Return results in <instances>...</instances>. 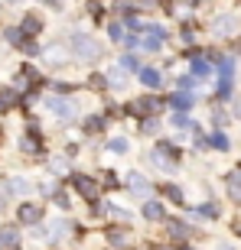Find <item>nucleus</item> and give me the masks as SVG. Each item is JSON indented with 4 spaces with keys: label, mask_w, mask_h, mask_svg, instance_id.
<instances>
[{
    "label": "nucleus",
    "mask_w": 241,
    "mask_h": 250,
    "mask_svg": "<svg viewBox=\"0 0 241 250\" xmlns=\"http://www.w3.org/2000/svg\"><path fill=\"white\" fill-rule=\"evenodd\" d=\"M160 228H163V234H167L169 244H193V237L199 234V231H195V224L186 221V218H167Z\"/></svg>",
    "instance_id": "7"
},
{
    "label": "nucleus",
    "mask_w": 241,
    "mask_h": 250,
    "mask_svg": "<svg viewBox=\"0 0 241 250\" xmlns=\"http://www.w3.org/2000/svg\"><path fill=\"white\" fill-rule=\"evenodd\" d=\"M167 104L173 107V114H189L195 107V94L193 91H173L167 98Z\"/></svg>",
    "instance_id": "16"
},
{
    "label": "nucleus",
    "mask_w": 241,
    "mask_h": 250,
    "mask_svg": "<svg viewBox=\"0 0 241 250\" xmlns=\"http://www.w3.org/2000/svg\"><path fill=\"white\" fill-rule=\"evenodd\" d=\"M225 192H228V198L232 202H241V163L225 176Z\"/></svg>",
    "instance_id": "22"
},
{
    "label": "nucleus",
    "mask_w": 241,
    "mask_h": 250,
    "mask_svg": "<svg viewBox=\"0 0 241 250\" xmlns=\"http://www.w3.org/2000/svg\"><path fill=\"white\" fill-rule=\"evenodd\" d=\"M85 84H88L92 91H108V84H104V75H101V72H92Z\"/></svg>",
    "instance_id": "34"
},
{
    "label": "nucleus",
    "mask_w": 241,
    "mask_h": 250,
    "mask_svg": "<svg viewBox=\"0 0 241 250\" xmlns=\"http://www.w3.org/2000/svg\"><path fill=\"white\" fill-rule=\"evenodd\" d=\"M39 56H43V62H46L49 68H62V65H69V56H72V52L59 42V46H46Z\"/></svg>",
    "instance_id": "15"
},
{
    "label": "nucleus",
    "mask_w": 241,
    "mask_h": 250,
    "mask_svg": "<svg viewBox=\"0 0 241 250\" xmlns=\"http://www.w3.org/2000/svg\"><path fill=\"white\" fill-rule=\"evenodd\" d=\"M101 75H104V84H108V91H124V88H127V82H130V75H124L118 65H108Z\"/></svg>",
    "instance_id": "17"
},
{
    "label": "nucleus",
    "mask_w": 241,
    "mask_h": 250,
    "mask_svg": "<svg viewBox=\"0 0 241 250\" xmlns=\"http://www.w3.org/2000/svg\"><path fill=\"white\" fill-rule=\"evenodd\" d=\"M212 33L215 36H235V33H238V20H235L232 13H225V17H218L212 23Z\"/></svg>",
    "instance_id": "23"
},
{
    "label": "nucleus",
    "mask_w": 241,
    "mask_h": 250,
    "mask_svg": "<svg viewBox=\"0 0 241 250\" xmlns=\"http://www.w3.org/2000/svg\"><path fill=\"white\" fill-rule=\"evenodd\" d=\"M13 250H23V247H13Z\"/></svg>",
    "instance_id": "46"
},
{
    "label": "nucleus",
    "mask_w": 241,
    "mask_h": 250,
    "mask_svg": "<svg viewBox=\"0 0 241 250\" xmlns=\"http://www.w3.org/2000/svg\"><path fill=\"white\" fill-rule=\"evenodd\" d=\"M144 250H173V244H160V241H144Z\"/></svg>",
    "instance_id": "41"
},
{
    "label": "nucleus",
    "mask_w": 241,
    "mask_h": 250,
    "mask_svg": "<svg viewBox=\"0 0 241 250\" xmlns=\"http://www.w3.org/2000/svg\"><path fill=\"white\" fill-rule=\"evenodd\" d=\"M20 52H26V56L33 59V56H39V52H43V49L36 46V39H26V42H23V49H20Z\"/></svg>",
    "instance_id": "40"
},
{
    "label": "nucleus",
    "mask_w": 241,
    "mask_h": 250,
    "mask_svg": "<svg viewBox=\"0 0 241 250\" xmlns=\"http://www.w3.org/2000/svg\"><path fill=\"white\" fill-rule=\"evenodd\" d=\"M20 107V94L13 91V88H0V117H7V114H13Z\"/></svg>",
    "instance_id": "21"
},
{
    "label": "nucleus",
    "mask_w": 241,
    "mask_h": 250,
    "mask_svg": "<svg viewBox=\"0 0 241 250\" xmlns=\"http://www.w3.org/2000/svg\"><path fill=\"white\" fill-rule=\"evenodd\" d=\"M65 166H69V163H65V156H56V159H49V172H52V176H65Z\"/></svg>",
    "instance_id": "35"
},
{
    "label": "nucleus",
    "mask_w": 241,
    "mask_h": 250,
    "mask_svg": "<svg viewBox=\"0 0 241 250\" xmlns=\"http://www.w3.org/2000/svg\"><path fill=\"white\" fill-rule=\"evenodd\" d=\"M147 163H153V169H160V172H176L179 163H183V153H179V146L173 140L160 137L153 143V149L147 153Z\"/></svg>",
    "instance_id": "2"
},
{
    "label": "nucleus",
    "mask_w": 241,
    "mask_h": 250,
    "mask_svg": "<svg viewBox=\"0 0 241 250\" xmlns=\"http://www.w3.org/2000/svg\"><path fill=\"white\" fill-rule=\"evenodd\" d=\"M137 82L144 84V88H150V91H157V88H163V72L153 68V65H144L137 72Z\"/></svg>",
    "instance_id": "19"
},
{
    "label": "nucleus",
    "mask_w": 241,
    "mask_h": 250,
    "mask_svg": "<svg viewBox=\"0 0 241 250\" xmlns=\"http://www.w3.org/2000/svg\"><path fill=\"white\" fill-rule=\"evenodd\" d=\"M43 26H46V23H43V17H39V13H26V17L20 20V33H23L26 39L39 36V33H43Z\"/></svg>",
    "instance_id": "20"
},
{
    "label": "nucleus",
    "mask_w": 241,
    "mask_h": 250,
    "mask_svg": "<svg viewBox=\"0 0 241 250\" xmlns=\"http://www.w3.org/2000/svg\"><path fill=\"white\" fill-rule=\"evenodd\" d=\"M140 218H144L147 224H163L169 214H167V205L153 195V198H147V202H140Z\"/></svg>",
    "instance_id": "11"
},
{
    "label": "nucleus",
    "mask_w": 241,
    "mask_h": 250,
    "mask_svg": "<svg viewBox=\"0 0 241 250\" xmlns=\"http://www.w3.org/2000/svg\"><path fill=\"white\" fill-rule=\"evenodd\" d=\"M205 146H209V149H218V153H228V149H232V140H228V133H225V130H215V133H209V137H205Z\"/></svg>",
    "instance_id": "24"
},
{
    "label": "nucleus",
    "mask_w": 241,
    "mask_h": 250,
    "mask_svg": "<svg viewBox=\"0 0 241 250\" xmlns=\"http://www.w3.org/2000/svg\"><path fill=\"white\" fill-rule=\"evenodd\" d=\"M176 91H195V78L193 75H183V78L176 82Z\"/></svg>",
    "instance_id": "39"
},
{
    "label": "nucleus",
    "mask_w": 241,
    "mask_h": 250,
    "mask_svg": "<svg viewBox=\"0 0 241 250\" xmlns=\"http://www.w3.org/2000/svg\"><path fill=\"white\" fill-rule=\"evenodd\" d=\"M118 68H120L124 75H137L140 68H144V62H140V59L134 56V52H124V56L118 59Z\"/></svg>",
    "instance_id": "28"
},
{
    "label": "nucleus",
    "mask_w": 241,
    "mask_h": 250,
    "mask_svg": "<svg viewBox=\"0 0 241 250\" xmlns=\"http://www.w3.org/2000/svg\"><path fill=\"white\" fill-rule=\"evenodd\" d=\"M157 192H160V202H173V205H179V208H186V192H183V186H176V182H163Z\"/></svg>",
    "instance_id": "18"
},
{
    "label": "nucleus",
    "mask_w": 241,
    "mask_h": 250,
    "mask_svg": "<svg viewBox=\"0 0 241 250\" xmlns=\"http://www.w3.org/2000/svg\"><path fill=\"white\" fill-rule=\"evenodd\" d=\"M189 214H195L199 221H218V214H222V211H218V205H215V202H202L199 208H193Z\"/></svg>",
    "instance_id": "26"
},
{
    "label": "nucleus",
    "mask_w": 241,
    "mask_h": 250,
    "mask_svg": "<svg viewBox=\"0 0 241 250\" xmlns=\"http://www.w3.org/2000/svg\"><path fill=\"white\" fill-rule=\"evenodd\" d=\"M101 3H98V0H88V13H92V17H98V20H101Z\"/></svg>",
    "instance_id": "42"
},
{
    "label": "nucleus",
    "mask_w": 241,
    "mask_h": 250,
    "mask_svg": "<svg viewBox=\"0 0 241 250\" xmlns=\"http://www.w3.org/2000/svg\"><path fill=\"white\" fill-rule=\"evenodd\" d=\"M137 133L140 137H157L160 133V117H144V121H137Z\"/></svg>",
    "instance_id": "30"
},
{
    "label": "nucleus",
    "mask_w": 241,
    "mask_h": 250,
    "mask_svg": "<svg viewBox=\"0 0 241 250\" xmlns=\"http://www.w3.org/2000/svg\"><path fill=\"white\" fill-rule=\"evenodd\" d=\"M69 188L88 205L101 198V182H98V176H88V172H72L69 176Z\"/></svg>",
    "instance_id": "6"
},
{
    "label": "nucleus",
    "mask_w": 241,
    "mask_h": 250,
    "mask_svg": "<svg viewBox=\"0 0 241 250\" xmlns=\"http://www.w3.org/2000/svg\"><path fill=\"white\" fill-rule=\"evenodd\" d=\"M179 42H183V46H193V42H195V29L183 26V29H179Z\"/></svg>",
    "instance_id": "38"
},
{
    "label": "nucleus",
    "mask_w": 241,
    "mask_h": 250,
    "mask_svg": "<svg viewBox=\"0 0 241 250\" xmlns=\"http://www.w3.org/2000/svg\"><path fill=\"white\" fill-rule=\"evenodd\" d=\"M29 192H36V182H29L26 176H10V179H3V195H13V198H29Z\"/></svg>",
    "instance_id": "14"
},
{
    "label": "nucleus",
    "mask_w": 241,
    "mask_h": 250,
    "mask_svg": "<svg viewBox=\"0 0 241 250\" xmlns=\"http://www.w3.org/2000/svg\"><path fill=\"white\" fill-rule=\"evenodd\" d=\"M7 3H20V0H7Z\"/></svg>",
    "instance_id": "45"
},
{
    "label": "nucleus",
    "mask_w": 241,
    "mask_h": 250,
    "mask_svg": "<svg viewBox=\"0 0 241 250\" xmlns=\"http://www.w3.org/2000/svg\"><path fill=\"white\" fill-rule=\"evenodd\" d=\"M3 42L13 49H23V42H26V36L20 33V26H3Z\"/></svg>",
    "instance_id": "29"
},
{
    "label": "nucleus",
    "mask_w": 241,
    "mask_h": 250,
    "mask_svg": "<svg viewBox=\"0 0 241 250\" xmlns=\"http://www.w3.org/2000/svg\"><path fill=\"white\" fill-rule=\"evenodd\" d=\"M98 182H101V192H120L124 188V182H120V176L114 169H104L101 176H98Z\"/></svg>",
    "instance_id": "25"
},
{
    "label": "nucleus",
    "mask_w": 241,
    "mask_h": 250,
    "mask_svg": "<svg viewBox=\"0 0 241 250\" xmlns=\"http://www.w3.org/2000/svg\"><path fill=\"white\" fill-rule=\"evenodd\" d=\"M124 36H127V33H124V23H120V20H111V23H108V42H120Z\"/></svg>",
    "instance_id": "33"
},
{
    "label": "nucleus",
    "mask_w": 241,
    "mask_h": 250,
    "mask_svg": "<svg viewBox=\"0 0 241 250\" xmlns=\"http://www.w3.org/2000/svg\"><path fill=\"white\" fill-rule=\"evenodd\" d=\"M52 205H56L59 211H72V195L65 192V188H56V192H52Z\"/></svg>",
    "instance_id": "32"
},
{
    "label": "nucleus",
    "mask_w": 241,
    "mask_h": 250,
    "mask_svg": "<svg viewBox=\"0 0 241 250\" xmlns=\"http://www.w3.org/2000/svg\"><path fill=\"white\" fill-rule=\"evenodd\" d=\"M65 49L72 52V59H78V62H85V65L101 62V56H104V46L95 36H88V33H69Z\"/></svg>",
    "instance_id": "1"
},
{
    "label": "nucleus",
    "mask_w": 241,
    "mask_h": 250,
    "mask_svg": "<svg viewBox=\"0 0 241 250\" xmlns=\"http://www.w3.org/2000/svg\"><path fill=\"white\" fill-rule=\"evenodd\" d=\"M46 234H49V244L62 247V244L72 237V218H65V214L49 218V221H46Z\"/></svg>",
    "instance_id": "10"
},
{
    "label": "nucleus",
    "mask_w": 241,
    "mask_h": 250,
    "mask_svg": "<svg viewBox=\"0 0 241 250\" xmlns=\"http://www.w3.org/2000/svg\"><path fill=\"white\" fill-rule=\"evenodd\" d=\"M46 221V208L39 202H33V198H23V202L17 205V224L26 231V228H36V224Z\"/></svg>",
    "instance_id": "9"
},
{
    "label": "nucleus",
    "mask_w": 241,
    "mask_h": 250,
    "mask_svg": "<svg viewBox=\"0 0 241 250\" xmlns=\"http://www.w3.org/2000/svg\"><path fill=\"white\" fill-rule=\"evenodd\" d=\"M108 124H111L108 114H88V117H82V137H101V133H108Z\"/></svg>",
    "instance_id": "13"
},
{
    "label": "nucleus",
    "mask_w": 241,
    "mask_h": 250,
    "mask_svg": "<svg viewBox=\"0 0 241 250\" xmlns=\"http://www.w3.org/2000/svg\"><path fill=\"white\" fill-rule=\"evenodd\" d=\"M173 250H195L193 244H173Z\"/></svg>",
    "instance_id": "44"
},
{
    "label": "nucleus",
    "mask_w": 241,
    "mask_h": 250,
    "mask_svg": "<svg viewBox=\"0 0 241 250\" xmlns=\"http://www.w3.org/2000/svg\"><path fill=\"white\" fill-rule=\"evenodd\" d=\"M101 241H104L108 250H137L140 247V237L130 224H104Z\"/></svg>",
    "instance_id": "4"
},
{
    "label": "nucleus",
    "mask_w": 241,
    "mask_h": 250,
    "mask_svg": "<svg viewBox=\"0 0 241 250\" xmlns=\"http://www.w3.org/2000/svg\"><path fill=\"white\" fill-rule=\"evenodd\" d=\"M120 182H124L127 195H130V198H137V202H147V198H153V192H157V188H153V182H150L144 172H137V169H130Z\"/></svg>",
    "instance_id": "8"
},
{
    "label": "nucleus",
    "mask_w": 241,
    "mask_h": 250,
    "mask_svg": "<svg viewBox=\"0 0 241 250\" xmlns=\"http://www.w3.org/2000/svg\"><path fill=\"white\" fill-rule=\"evenodd\" d=\"M43 107H46V114L52 117L56 124H72L75 117H78V104H75V98H59V94H49L46 101H43Z\"/></svg>",
    "instance_id": "5"
},
{
    "label": "nucleus",
    "mask_w": 241,
    "mask_h": 250,
    "mask_svg": "<svg viewBox=\"0 0 241 250\" xmlns=\"http://www.w3.org/2000/svg\"><path fill=\"white\" fill-rule=\"evenodd\" d=\"M104 149L114 153V156H127V153H130V140L127 137H108V140H104Z\"/></svg>",
    "instance_id": "27"
},
{
    "label": "nucleus",
    "mask_w": 241,
    "mask_h": 250,
    "mask_svg": "<svg viewBox=\"0 0 241 250\" xmlns=\"http://www.w3.org/2000/svg\"><path fill=\"white\" fill-rule=\"evenodd\" d=\"M23 228L17 221H3L0 224V250H13V247H23Z\"/></svg>",
    "instance_id": "12"
},
{
    "label": "nucleus",
    "mask_w": 241,
    "mask_h": 250,
    "mask_svg": "<svg viewBox=\"0 0 241 250\" xmlns=\"http://www.w3.org/2000/svg\"><path fill=\"white\" fill-rule=\"evenodd\" d=\"M134 10H144V13H153V10H160V0H134Z\"/></svg>",
    "instance_id": "37"
},
{
    "label": "nucleus",
    "mask_w": 241,
    "mask_h": 250,
    "mask_svg": "<svg viewBox=\"0 0 241 250\" xmlns=\"http://www.w3.org/2000/svg\"><path fill=\"white\" fill-rule=\"evenodd\" d=\"M212 121H215V124H218V127H222V124H225V121H228V117H225V111H212Z\"/></svg>",
    "instance_id": "43"
},
{
    "label": "nucleus",
    "mask_w": 241,
    "mask_h": 250,
    "mask_svg": "<svg viewBox=\"0 0 241 250\" xmlns=\"http://www.w3.org/2000/svg\"><path fill=\"white\" fill-rule=\"evenodd\" d=\"M39 192H43V195H46V198H52V192H56V188H59V179H43V182H39Z\"/></svg>",
    "instance_id": "36"
},
{
    "label": "nucleus",
    "mask_w": 241,
    "mask_h": 250,
    "mask_svg": "<svg viewBox=\"0 0 241 250\" xmlns=\"http://www.w3.org/2000/svg\"><path fill=\"white\" fill-rule=\"evenodd\" d=\"M78 88V84H72V82H62V78H52L49 82V91L52 94H59V98H72V91Z\"/></svg>",
    "instance_id": "31"
},
{
    "label": "nucleus",
    "mask_w": 241,
    "mask_h": 250,
    "mask_svg": "<svg viewBox=\"0 0 241 250\" xmlns=\"http://www.w3.org/2000/svg\"><path fill=\"white\" fill-rule=\"evenodd\" d=\"M163 107H167V98H160L157 91H144V94H137V98H130V101L124 104V114L144 121V117H160Z\"/></svg>",
    "instance_id": "3"
}]
</instances>
